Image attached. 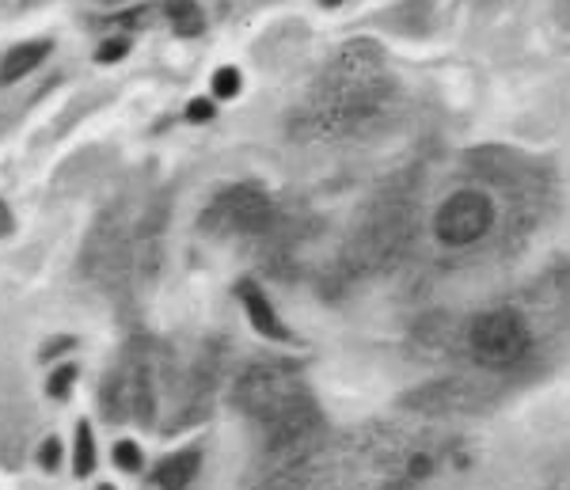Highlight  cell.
I'll return each instance as SVG.
<instances>
[{
	"label": "cell",
	"instance_id": "obj_1",
	"mask_svg": "<svg viewBox=\"0 0 570 490\" xmlns=\"http://www.w3.org/2000/svg\"><path fill=\"white\" fill-rule=\"evenodd\" d=\"M233 400L244 414H252V419L266 430V427H274L282 414H289L297 403H305L308 388L297 376V369L278 365V362H259L240 373Z\"/></svg>",
	"mask_w": 570,
	"mask_h": 490
},
{
	"label": "cell",
	"instance_id": "obj_2",
	"mask_svg": "<svg viewBox=\"0 0 570 490\" xmlns=\"http://www.w3.org/2000/svg\"><path fill=\"white\" fill-rule=\"evenodd\" d=\"M274 202L259 183H233L217 190L202 209V233L209 236H255L271 228Z\"/></svg>",
	"mask_w": 570,
	"mask_h": 490
},
{
	"label": "cell",
	"instance_id": "obj_3",
	"mask_svg": "<svg viewBox=\"0 0 570 490\" xmlns=\"http://www.w3.org/2000/svg\"><path fill=\"white\" fill-rule=\"evenodd\" d=\"M468 346L487 369H505L521 362L529 350V323L513 308H487L468 323Z\"/></svg>",
	"mask_w": 570,
	"mask_h": 490
},
{
	"label": "cell",
	"instance_id": "obj_4",
	"mask_svg": "<svg viewBox=\"0 0 570 490\" xmlns=\"http://www.w3.org/2000/svg\"><path fill=\"white\" fill-rule=\"evenodd\" d=\"M104 414L110 422H153L156 414V392L153 373L141 354H130L104 384Z\"/></svg>",
	"mask_w": 570,
	"mask_h": 490
},
{
	"label": "cell",
	"instance_id": "obj_5",
	"mask_svg": "<svg viewBox=\"0 0 570 490\" xmlns=\"http://www.w3.org/2000/svg\"><path fill=\"white\" fill-rule=\"evenodd\" d=\"M494 225V206L483 190H456L449 194L434 214V236L449 247L480 244Z\"/></svg>",
	"mask_w": 570,
	"mask_h": 490
},
{
	"label": "cell",
	"instance_id": "obj_6",
	"mask_svg": "<svg viewBox=\"0 0 570 490\" xmlns=\"http://www.w3.org/2000/svg\"><path fill=\"white\" fill-rule=\"evenodd\" d=\"M236 297H240V304H244L247 323H252V327L259 331L263 339H271V342H297V335H293V331L285 327V320L278 316V312H274V304L263 293L259 282L244 277V282L236 285Z\"/></svg>",
	"mask_w": 570,
	"mask_h": 490
},
{
	"label": "cell",
	"instance_id": "obj_7",
	"mask_svg": "<svg viewBox=\"0 0 570 490\" xmlns=\"http://www.w3.org/2000/svg\"><path fill=\"white\" fill-rule=\"evenodd\" d=\"M53 42L50 39H35V42H20L0 58V85H16V80L31 77L39 65L50 58Z\"/></svg>",
	"mask_w": 570,
	"mask_h": 490
},
{
	"label": "cell",
	"instance_id": "obj_8",
	"mask_svg": "<svg viewBox=\"0 0 570 490\" xmlns=\"http://www.w3.org/2000/svg\"><path fill=\"white\" fill-rule=\"evenodd\" d=\"M202 468V452L198 449H183V452H171L168 460H160L153 471V483L160 490H187L195 483Z\"/></svg>",
	"mask_w": 570,
	"mask_h": 490
},
{
	"label": "cell",
	"instance_id": "obj_9",
	"mask_svg": "<svg viewBox=\"0 0 570 490\" xmlns=\"http://www.w3.org/2000/svg\"><path fill=\"white\" fill-rule=\"evenodd\" d=\"M160 12L179 39H198V35L206 31V16H202V8L195 0H164Z\"/></svg>",
	"mask_w": 570,
	"mask_h": 490
},
{
	"label": "cell",
	"instance_id": "obj_10",
	"mask_svg": "<svg viewBox=\"0 0 570 490\" xmlns=\"http://www.w3.org/2000/svg\"><path fill=\"white\" fill-rule=\"evenodd\" d=\"M72 471L88 479L96 471V438H91L88 422H77V438H72Z\"/></svg>",
	"mask_w": 570,
	"mask_h": 490
},
{
	"label": "cell",
	"instance_id": "obj_11",
	"mask_svg": "<svg viewBox=\"0 0 570 490\" xmlns=\"http://www.w3.org/2000/svg\"><path fill=\"white\" fill-rule=\"evenodd\" d=\"M77 373H80L77 365H58L46 376V395H50V400H69L72 388H77Z\"/></svg>",
	"mask_w": 570,
	"mask_h": 490
},
{
	"label": "cell",
	"instance_id": "obj_12",
	"mask_svg": "<svg viewBox=\"0 0 570 490\" xmlns=\"http://www.w3.org/2000/svg\"><path fill=\"white\" fill-rule=\"evenodd\" d=\"M236 91H240V69L220 65L214 72V99H236Z\"/></svg>",
	"mask_w": 570,
	"mask_h": 490
},
{
	"label": "cell",
	"instance_id": "obj_13",
	"mask_svg": "<svg viewBox=\"0 0 570 490\" xmlns=\"http://www.w3.org/2000/svg\"><path fill=\"white\" fill-rule=\"evenodd\" d=\"M35 460H39V468H46V471H58L61 464H66V449H61L58 438H46L39 445V452H35Z\"/></svg>",
	"mask_w": 570,
	"mask_h": 490
},
{
	"label": "cell",
	"instance_id": "obj_14",
	"mask_svg": "<svg viewBox=\"0 0 570 490\" xmlns=\"http://www.w3.org/2000/svg\"><path fill=\"white\" fill-rule=\"evenodd\" d=\"M126 53H130V39H126V35H115V39L99 42L96 61H99V65H115V61H122Z\"/></svg>",
	"mask_w": 570,
	"mask_h": 490
},
{
	"label": "cell",
	"instance_id": "obj_15",
	"mask_svg": "<svg viewBox=\"0 0 570 490\" xmlns=\"http://www.w3.org/2000/svg\"><path fill=\"white\" fill-rule=\"evenodd\" d=\"M115 464L122 471H141V464H145L141 445H137V441H118V445H115Z\"/></svg>",
	"mask_w": 570,
	"mask_h": 490
},
{
	"label": "cell",
	"instance_id": "obj_16",
	"mask_svg": "<svg viewBox=\"0 0 570 490\" xmlns=\"http://www.w3.org/2000/svg\"><path fill=\"white\" fill-rule=\"evenodd\" d=\"M214 115H217V99H195V104L187 107L190 122H209Z\"/></svg>",
	"mask_w": 570,
	"mask_h": 490
},
{
	"label": "cell",
	"instance_id": "obj_17",
	"mask_svg": "<svg viewBox=\"0 0 570 490\" xmlns=\"http://www.w3.org/2000/svg\"><path fill=\"white\" fill-rule=\"evenodd\" d=\"M8 228H12L8 225V206H0V233H8Z\"/></svg>",
	"mask_w": 570,
	"mask_h": 490
},
{
	"label": "cell",
	"instance_id": "obj_18",
	"mask_svg": "<svg viewBox=\"0 0 570 490\" xmlns=\"http://www.w3.org/2000/svg\"><path fill=\"white\" fill-rule=\"evenodd\" d=\"M99 490H115V487H99Z\"/></svg>",
	"mask_w": 570,
	"mask_h": 490
}]
</instances>
